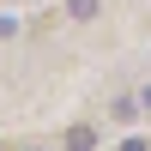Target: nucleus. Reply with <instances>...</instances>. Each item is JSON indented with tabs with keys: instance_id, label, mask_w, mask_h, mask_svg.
Here are the masks:
<instances>
[{
	"instance_id": "1",
	"label": "nucleus",
	"mask_w": 151,
	"mask_h": 151,
	"mask_svg": "<svg viewBox=\"0 0 151 151\" xmlns=\"http://www.w3.org/2000/svg\"><path fill=\"white\" fill-rule=\"evenodd\" d=\"M139 115H145V109H139V97H115V103H109V121H121V127H133Z\"/></svg>"
},
{
	"instance_id": "2",
	"label": "nucleus",
	"mask_w": 151,
	"mask_h": 151,
	"mask_svg": "<svg viewBox=\"0 0 151 151\" xmlns=\"http://www.w3.org/2000/svg\"><path fill=\"white\" fill-rule=\"evenodd\" d=\"M97 12H103V0H67V18H79V24H91Z\"/></svg>"
},
{
	"instance_id": "3",
	"label": "nucleus",
	"mask_w": 151,
	"mask_h": 151,
	"mask_svg": "<svg viewBox=\"0 0 151 151\" xmlns=\"http://www.w3.org/2000/svg\"><path fill=\"white\" fill-rule=\"evenodd\" d=\"M67 151H97V127H73L67 133Z\"/></svg>"
},
{
	"instance_id": "4",
	"label": "nucleus",
	"mask_w": 151,
	"mask_h": 151,
	"mask_svg": "<svg viewBox=\"0 0 151 151\" xmlns=\"http://www.w3.org/2000/svg\"><path fill=\"white\" fill-rule=\"evenodd\" d=\"M12 36H18V18H12V12H0V42H12Z\"/></svg>"
},
{
	"instance_id": "5",
	"label": "nucleus",
	"mask_w": 151,
	"mask_h": 151,
	"mask_svg": "<svg viewBox=\"0 0 151 151\" xmlns=\"http://www.w3.org/2000/svg\"><path fill=\"white\" fill-rule=\"evenodd\" d=\"M139 109H145V115H151V85H145V91H139Z\"/></svg>"
},
{
	"instance_id": "6",
	"label": "nucleus",
	"mask_w": 151,
	"mask_h": 151,
	"mask_svg": "<svg viewBox=\"0 0 151 151\" xmlns=\"http://www.w3.org/2000/svg\"><path fill=\"white\" fill-rule=\"evenodd\" d=\"M121 151H145V139H127V145H121Z\"/></svg>"
}]
</instances>
